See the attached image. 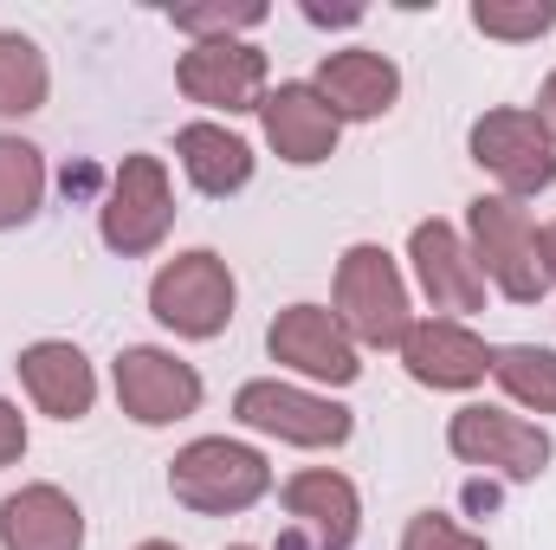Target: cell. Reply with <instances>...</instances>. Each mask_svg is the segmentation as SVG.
I'll return each mask as SVG.
<instances>
[{"instance_id": "26", "label": "cell", "mask_w": 556, "mask_h": 550, "mask_svg": "<svg viewBox=\"0 0 556 550\" xmlns=\"http://www.w3.org/2000/svg\"><path fill=\"white\" fill-rule=\"evenodd\" d=\"M20 453H26V414L0 396V466H13Z\"/></svg>"}, {"instance_id": "12", "label": "cell", "mask_w": 556, "mask_h": 550, "mask_svg": "<svg viewBox=\"0 0 556 550\" xmlns=\"http://www.w3.org/2000/svg\"><path fill=\"white\" fill-rule=\"evenodd\" d=\"M117 402L142 427H168V421H188L201 409V376L181 357L137 343V350L117 357Z\"/></svg>"}, {"instance_id": "24", "label": "cell", "mask_w": 556, "mask_h": 550, "mask_svg": "<svg viewBox=\"0 0 556 550\" xmlns=\"http://www.w3.org/2000/svg\"><path fill=\"white\" fill-rule=\"evenodd\" d=\"M168 20L181 26V33H194V46L201 39H233L240 26H260L266 20V7L260 0H207V7H168Z\"/></svg>"}, {"instance_id": "2", "label": "cell", "mask_w": 556, "mask_h": 550, "mask_svg": "<svg viewBox=\"0 0 556 550\" xmlns=\"http://www.w3.org/2000/svg\"><path fill=\"white\" fill-rule=\"evenodd\" d=\"M466 227H472V260H479L485 285H498L511 304H538V298L551 291V273H544V234L531 227V214H525L518 201L479 195L472 214H466Z\"/></svg>"}, {"instance_id": "3", "label": "cell", "mask_w": 556, "mask_h": 550, "mask_svg": "<svg viewBox=\"0 0 556 550\" xmlns=\"http://www.w3.org/2000/svg\"><path fill=\"white\" fill-rule=\"evenodd\" d=\"M337 324L369 350H402V337L415 330L408 285L395 273V260L382 247H369V240L337 260Z\"/></svg>"}, {"instance_id": "15", "label": "cell", "mask_w": 556, "mask_h": 550, "mask_svg": "<svg viewBox=\"0 0 556 550\" xmlns=\"http://www.w3.org/2000/svg\"><path fill=\"white\" fill-rule=\"evenodd\" d=\"M402 363L427 389H472L492 376V350L459 324V317H420L402 337Z\"/></svg>"}, {"instance_id": "5", "label": "cell", "mask_w": 556, "mask_h": 550, "mask_svg": "<svg viewBox=\"0 0 556 550\" xmlns=\"http://www.w3.org/2000/svg\"><path fill=\"white\" fill-rule=\"evenodd\" d=\"M104 247L124 253V260H142L168 240L175 227V195H168V168L162 155H124L117 175H111V201H104Z\"/></svg>"}, {"instance_id": "13", "label": "cell", "mask_w": 556, "mask_h": 550, "mask_svg": "<svg viewBox=\"0 0 556 550\" xmlns=\"http://www.w3.org/2000/svg\"><path fill=\"white\" fill-rule=\"evenodd\" d=\"M317 98L337 111V124H369V117L395 111L402 72H395V59H382L369 46H350V52H330L317 65Z\"/></svg>"}, {"instance_id": "17", "label": "cell", "mask_w": 556, "mask_h": 550, "mask_svg": "<svg viewBox=\"0 0 556 550\" xmlns=\"http://www.w3.org/2000/svg\"><path fill=\"white\" fill-rule=\"evenodd\" d=\"M13 370H20L33 409L52 414V421H85L91 402H98V370L85 363L78 343H52V337L46 343H26Z\"/></svg>"}, {"instance_id": "16", "label": "cell", "mask_w": 556, "mask_h": 550, "mask_svg": "<svg viewBox=\"0 0 556 550\" xmlns=\"http://www.w3.org/2000/svg\"><path fill=\"white\" fill-rule=\"evenodd\" d=\"M408 260H415V278L433 311H479L485 304V273L446 221H420L408 240Z\"/></svg>"}, {"instance_id": "23", "label": "cell", "mask_w": 556, "mask_h": 550, "mask_svg": "<svg viewBox=\"0 0 556 550\" xmlns=\"http://www.w3.org/2000/svg\"><path fill=\"white\" fill-rule=\"evenodd\" d=\"M472 26H479L485 39L525 46V39H544L556 26V0H479V7H472Z\"/></svg>"}, {"instance_id": "14", "label": "cell", "mask_w": 556, "mask_h": 550, "mask_svg": "<svg viewBox=\"0 0 556 550\" xmlns=\"http://www.w3.org/2000/svg\"><path fill=\"white\" fill-rule=\"evenodd\" d=\"M260 124H266V142L278 149V162H291V168L330 162L337 155V130H343L337 111L317 98V85H278V91H266Z\"/></svg>"}, {"instance_id": "20", "label": "cell", "mask_w": 556, "mask_h": 550, "mask_svg": "<svg viewBox=\"0 0 556 550\" xmlns=\"http://www.w3.org/2000/svg\"><path fill=\"white\" fill-rule=\"evenodd\" d=\"M52 91L46 52L26 33H0V117H33Z\"/></svg>"}, {"instance_id": "10", "label": "cell", "mask_w": 556, "mask_h": 550, "mask_svg": "<svg viewBox=\"0 0 556 550\" xmlns=\"http://www.w3.org/2000/svg\"><path fill=\"white\" fill-rule=\"evenodd\" d=\"M266 350H273V363L285 370H298V376H317V383H356L363 376V363H356V337L337 324V311H324V304H291V311H278L273 330H266Z\"/></svg>"}, {"instance_id": "30", "label": "cell", "mask_w": 556, "mask_h": 550, "mask_svg": "<svg viewBox=\"0 0 556 550\" xmlns=\"http://www.w3.org/2000/svg\"><path fill=\"white\" fill-rule=\"evenodd\" d=\"M137 550H175V545H137Z\"/></svg>"}, {"instance_id": "29", "label": "cell", "mask_w": 556, "mask_h": 550, "mask_svg": "<svg viewBox=\"0 0 556 550\" xmlns=\"http://www.w3.org/2000/svg\"><path fill=\"white\" fill-rule=\"evenodd\" d=\"M544 273L556 278V221H551V227H544Z\"/></svg>"}, {"instance_id": "18", "label": "cell", "mask_w": 556, "mask_h": 550, "mask_svg": "<svg viewBox=\"0 0 556 550\" xmlns=\"http://www.w3.org/2000/svg\"><path fill=\"white\" fill-rule=\"evenodd\" d=\"M0 550H85V512L59 486H20L0 499Z\"/></svg>"}, {"instance_id": "31", "label": "cell", "mask_w": 556, "mask_h": 550, "mask_svg": "<svg viewBox=\"0 0 556 550\" xmlns=\"http://www.w3.org/2000/svg\"><path fill=\"white\" fill-rule=\"evenodd\" d=\"M233 550H247V545H233Z\"/></svg>"}, {"instance_id": "19", "label": "cell", "mask_w": 556, "mask_h": 550, "mask_svg": "<svg viewBox=\"0 0 556 550\" xmlns=\"http://www.w3.org/2000/svg\"><path fill=\"white\" fill-rule=\"evenodd\" d=\"M175 155H181V168L201 195H240L253 182V149L220 124H188L175 137Z\"/></svg>"}, {"instance_id": "1", "label": "cell", "mask_w": 556, "mask_h": 550, "mask_svg": "<svg viewBox=\"0 0 556 550\" xmlns=\"http://www.w3.org/2000/svg\"><path fill=\"white\" fill-rule=\"evenodd\" d=\"M168 492L188 512L227 518V512H247V505H260L273 492V466H266L260 447L227 440V434H207V440H188L168 460Z\"/></svg>"}, {"instance_id": "7", "label": "cell", "mask_w": 556, "mask_h": 550, "mask_svg": "<svg viewBox=\"0 0 556 550\" xmlns=\"http://www.w3.org/2000/svg\"><path fill=\"white\" fill-rule=\"evenodd\" d=\"M363 525V499L343 473L311 466L298 479H285V532L278 550H350Z\"/></svg>"}, {"instance_id": "25", "label": "cell", "mask_w": 556, "mask_h": 550, "mask_svg": "<svg viewBox=\"0 0 556 550\" xmlns=\"http://www.w3.org/2000/svg\"><path fill=\"white\" fill-rule=\"evenodd\" d=\"M402 550H485V538L459 532L446 512H415L408 532H402Z\"/></svg>"}, {"instance_id": "8", "label": "cell", "mask_w": 556, "mask_h": 550, "mask_svg": "<svg viewBox=\"0 0 556 550\" xmlns=\"http://www.w3.org/2000/svg\"><path fill=\"white\" fill-rule=\"evenodd\" d=\"M175 85H181L194 104L227 111V117L260 111V104H266V52L247 46V39H201V46L181 52Z\"/></svg>"}, {"instance_id": "28", "label": "cell", "mask_w": 556, "mask_h": 550, "mask_svg": "<svg viewBox=\"0 0 556 550\" xmlns=\"http://www.w3.org/2000/svg\"><path fill=\"white\" fill-rule=\"evenodd\" d=\"M538 117H544V130L556 137V72L544 78V91H538Z\"/></svg>"}, {"instance_id": "21", "label": "cell", "mask_w": 556, "mask_h": 550, "mask_svg": "<svg viewBox=\"0 0 556 550\" xmlns=\"http://www.w3.org/2000/svg\"><path fill=\"white\" fill-rule=\"evenodd\" d=\"M492 376H498V389H505L518 409L556 414V350L505 343V350H492Z\"/></svg>"}, {"instance_id": "6", "label": "cell", "mask_w": 556, "mask_h": 550, "mask_svg": "<svg viewBox=\"0 0 556 550\" xmlns=\"http://www.w3.org/2000/svg\"><path fill=\"white\" fill-rule=\"evenodd\" d=\"M472 162L505 188V201L544 195L556 182V137L538 111H485L472 124Z\"/></svg>"}, {"instance_id": "11", "label": "cell", "mask_w": 556, "mask_h": 550, "mask_svg": "<svg viewBox=\"0 0 556 550\" xmlns=\"http://www.w3.org/2000/svg\"><path fill=\"white\" fill-rule=\"evenodd\" d=\"M233 414L240 427H260V434H278L291 447H343L350 440V409L311 396V389H291V383H247L233 396Z\"/></svg>"}, {"instance_id": "22", "label": "cell", "mask_w": 556, "mask_h": 550, "mask_svg": "<svg viewBox=\"0 0 556 550\" xmlns=\"http://www.w3.org/2000/svg\"><path fill=\"white\" fill-rule=\"evenodd\" d=\"M46 201V155L20 137H0V227H26Z\"/></svg>"}, {"instance_id": "4", "label": "cell", "mask_w": 556, "mask_h": 550, "mask_svg": "<svg viewBox=\"0 0 556 550\" xmlns=\"http://www.w3.org/2000/svg\"><path fill=\"white\" fill-rule=\"evenodd\" d=\"M233 298H240V285L227 273V260L220 253H207V247H194V253H175L162 273L149 278V311H155V324H168L175 337H220L227 324H233Z\"/></svg>"}, {"instance_id": "27", "label": "cell", "mask_w": 556, "mask_h": 550, "mask_svg": "<svg viewBox=\"0 0 556 550\" xmlns=\"http://www.w3.org/2000/svg\"><path fill=\"white\" fill-rule=\"evenodd\" d=\"M304 20H317V26H356L363 7H317V0H304Z\"/></svg>"}, {"instance_id": "9", "label": "cell", "mask_w": 556, "mask_h": 550, "mask_svg": "<svg viewBox=\"0 0 556 550\" xmlns=\"http://www.w3.org/2000/svg\"><path fill=\"white\" fill-rule=\"evenodd\" d=\"M446 447L466 466H492L505 479H538L551 466V434L505 409H459L446 421Z\"/></svg>"}]
</instances>
